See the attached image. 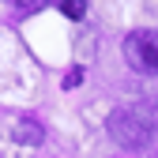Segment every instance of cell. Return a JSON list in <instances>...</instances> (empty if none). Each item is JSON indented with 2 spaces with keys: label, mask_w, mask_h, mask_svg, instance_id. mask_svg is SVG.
<instances>
[{
  "label": "cell",
  "mask_w": 158,
  "mask_h": 158,
  "mask_svg": "<svg viewBox=\"0 0 158 158\" xmlns=\"http://www.w3.org/2000/svg\"><path fill=\"white\" fill-rule=\"evenodd\" d=\"M124 60L143 75H158V30H132L124 38Z\"/></svg>",
  "instance_id": "7a4b0ae2"
},
{
  "label": "cell",
  "mask_w": 158,
  "mask_h": 158,
  "mask_svg": "<svg viewBox=\"0 0 158 158\" xmlns=\"http://www.w3.org/2000/svg\"><path fill=\"white\" fill-rule=\"evenodd\" d=\"M106 132H109V139L117 147H124V151H143L151 139H154V132H158V113L154 106H121V109H113L109 113V121H106Z\"/></svg>",
  "instance_id": "6da1fadb"
},
{
  "label": "cell",
  "mask_w": 158,
  "mask_h": 158,
  "mask_svg": "<svg viewBox=\"0 0 158 158\" xmlns=\"http://www.w3.org/2000/svg\"><path fill=\"white\" fill-rule=\"evenodd\" d=\"M15 143L38 147V143H42V124H34V121H19V124H15Z\"/></svg>",
  "instance_id": "3957f363"
},
{
  "label": "cell",
  "mask_w": 158,
  "mask_h": 158,
  "mask_svg": "<svg viewBox=\"0 0 158 158\" xmlns=\"http://www.w3.org/2000/svg\"><path fill=\"white\" fill-rule=\"evenodd\" d=\"M60 11H64L68 19H75V23H79V19L87 15V0H60Z\"/></svg>",
  "instance_id": "277c9868"
},
{
  "label": "cell",
  "mask_w": 158,
  "mask_h": 158,
  "mask_svg": "<svg viewBox=\"0 0 158 158\" xmlns=\"http://www.w3.org/2000/svg\"><path fill=\"white\" fill-rule=\"evenodd\" d=\"M83 83V68H72L68 75H64V90H72V87H79Z\"/></svg>",
  "instance_id": "8992f818"
},
{
  "label": "cell",
  "mask_w": 158,
  "mask_h": 158,
  "mask_svg": "<svg viewBox=\"0 0 158 158\" xmlns=\"http://www.w3.org/2000/svg\"><path fill=\"white\" fill-rule=\"evenodd\" d=\"M11 4H19V15H30V11H38L45 4V0H11Z\"/></svg>",
  "instance_id": "5b68a950"
}]
</instances>
